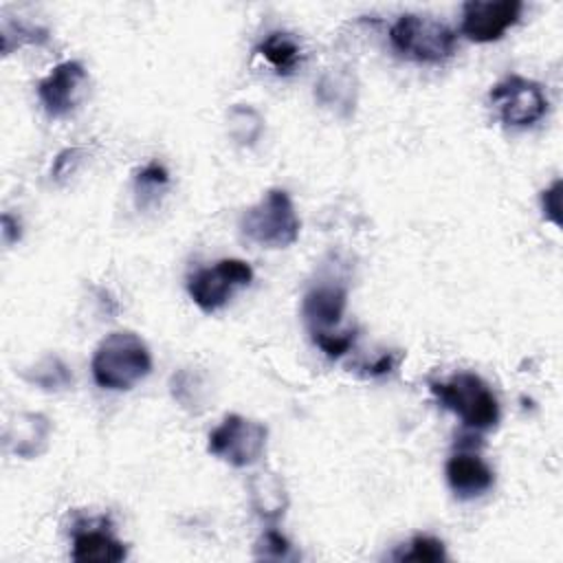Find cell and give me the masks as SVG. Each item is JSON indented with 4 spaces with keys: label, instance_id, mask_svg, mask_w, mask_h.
I'll list each match as a JSON object with an SVG mask.
<instances>
[{
    "label": "cell",
    "instance_id": "obj_1",
    "mask_svg": "<svg viewBox=\"0 0 563 563\" xmlns=\"http://www.w3.org/2000/svg\"><path fill=\"white\" fill-rule=\"evenodd\" d=\"M90 369L101 389L128 391L152 372V354L139 334L117 330L101 339L92 354Z\"/></svg>",
    "mask_w": 563,
    "mask_h": 563
},
{
    "label": "cell",
    "instance_id": "obj_2",
    "mask_svg": "<svg viewBox=\"0 0 563 563\" xmlns=\"http://www.w3.org/2000/svg\"><path fill=\"white\" fill-rule=\"evenodd\" d=\"M301 220L295 211L292 198L286 189H268L262 200L244 209L240 218V233L262 249H288L297 242Z\"/></svg>",
    "mask_w": 563,
    "mask_h": 563
},
{
    "label": "cell",
    "instance_id": "obj_3",
    "mask_svg": "<svg viewBox=\"0 0 563 563\" xmlns=\"http://www.w3.org/2000/svg\"><path fill=\"white\" fill-rule=\"evenodd\" d=\"M431 394L453 411L464 427L475 431L493 429L499 422V400L488 383L473 372H457L446 380H431Z\"/></svg>",
    "mask_w": 563,
    "mask_h": 563
},
{
    "label": "cell",
    "instance_id": "obj_4",
    "mask_svg": "<svg viewBox=\"0 0 563 563\" xmlns=\"http://www.w3.org/2000/svg\"><path fill=\"white\" fill-rule=\"evenodd\" d=\"M389 42L402 57L418 64H442L455 53V31L420 13L398 15L389 29Z\"/></svg>",
    "mask_w": 563,
    "mask_h": 563
},
{
    "label": "cell",
    "instance_id": "obj_5",
    "mask_svg": "<svg viewBox=\"0 0 563 563\" xmlns=\"http://www.w3.org/2000/svg\"><path fill=\"white\" fill-rule=\"evenodd\" d=\"M266 438H268V429L262 422L240 413H229L209 433L207 449L218 460L235 468H246L262 457L266 449Z\"/></svg>",
    "mask_w": 563,
    "mask_h": 563
},
{
    "label": "cell",
    "instance_id": "obj_6",
    "mask_svg": "<svg viewBox=\"0 0 563 563\" xmlns=\"http://www.w3.org/2000/svg\"><path fill=\"white\" fill-rule=\"evenodd\" d=\"M253 282V268L238 257L218 260L209 268H200L187 279V292L202 312L220 310L235 288H244Z\"/></svg>",
    "mask_w": 563,
    "mask_h": 563
},
{
    "label": "cell",
    "instance_id": "obj_7",
    "mask_svg": "<svg viewBox=\"0 0 563 563\" xmlns=\"http://www.w3.org/2000/svg\"><path fill=\"white\" fill-rule=\"evenodd\" d=\"M490 101L508 128H530L548 112V97L541 84L521 75H508L497 81L490 90Z\"/></svg>",
    "mask_w": 563,
    "mask_h": 563
},
{
    "label": "cell",
    "instance_id": "obj_8",
    "mask_svg": "<svg viewBox=\"0 0 563 563\" xmlns=\"http://www.w3.org/2000/svg\"><path fill=\"white\" fill-rule=\"evenodd\" d=\"M519 0H468L462 7L460 31L477 44L497 42L521 18Z\"/></svg>",
    "mask_w": 563,
    "mask_h": 563
},
{
    "label": "cell",
    "instance_id": "obj_9",
    "mask_svg": "<svg viewBox=\"0 0 563 563\" xmlns=\"http://www.w3.org/2000/svg\"><path fill=\"white\" fill-rule=\"evenodd\" d=\"M88 86V70L81 62L68 59L51 68V73L37 84V99L51 119L70 114Z\"/></svg>",
    "mask_w": 563,
    "mask_h": 563
},
{
    "label": "cell",
    "instance_id": "obj_10",
    "mask_svg": "<svg viewBox=\"0 0 563 563\" xmlns=\"http://www.w3.org/2000/svg\"><path fill=\"white\" fill-rule=\"evenodd\" d=\"M53 424L44 413L20 411L4 427V449L22 460L40 457L51 442Z\"/></svg>",
    "mask_w": 563,
    "mask_h": 563
},
{
    "label": "cell",
    "instance_id": "obj_11",
    "mask_svg": "<svg viewBox=\"0 0 563 563\" xmlns=\"http://www.w3.org/2000/svg\"><path fill=\"white\" fill-rule=\"evenodd\" d=\"M446 482L455 497L475 499L488 493L495 484L493 468L475 453H455L444 466Z\"/></svg>",
    "mask_w": 563,
    "mask_h": 563
},
{
    "label": "cell",
    "instance_id": "obj_12",
    "mask_svg": "<svg viewBox=\"0 0 563 563\" xmlns=\"http://www.w3.org/2000/svg\"><path fill=\"white\" fill-rule=\"evenodd\" d=\"M347 306V290L341 284H317L303 295L301 314L310 332H328L334 328Z\"/></svg>",
    "mask_w": 563,
    "mask_h": 563
},
{
    "label": "cell",
    "instance_id": "obj_13",
    "mask_svg": "<svg viewBox=\"0 0 563 563\" xmlns=\"http://www.w3.org/2000/svg\"><path fill=\"white\" fill-rule=\"evenodd\" d=\"M125 554V545L103 526H79L73 532L70 559L77 563H117Z\"/></svg>",
    "mask_w": 563,
    "mask_h": 563
},
{
    "label": "cell",
    "instance_id": "obj_14",
    "mask_svg": "<svg viewBox=\"0 0 563 563\" xmlns=\"http://www.w3.org/2000/svg\"><path fill=\"white\" fill-rule=\"evenodd\" d=\"M251 506L266 521H277L288 508V490L284 479L273 471H257L249 479Z\"/></svg>",
    "mask_w": 563,
    "mask_h": 563
},
{
    "label": "cell",
    "instance_id": "obj_15",
    "mask_svg": "<svg viewBox=\"0 0 563 563\" xmlns=\"http://www.w3.org/2000/svg\"><path fill=\"white\" fill-rule=\"evenodd\" d=\"M314 97L339 117H350L356 106V79L347 68H330L314 84Z\"/></svg>",
    "mask_w": 563,
    "mask_h": 563
},
{
    "label": "cell",
    "instance_id": "obj_16",
    "mask_svg": "<svg viewBox=\"0 0 563 563\" xmlns=\"http://www.w3.org/2000/svg\"><path fill=\"white\" fill-rule=\"evenodd\" d=\"M277 75H290L301 64V44L292 33L271 31L255 48Z\"/></svg>",
    "mask_w": 563,
    "mask_h": 563
},
{
    "label": "cell",
    "instance_id": "obj_17",
    "mask_svg": "<svg viewBox=\"0 0 563 563\" xmlns=\"http://www.w3.org/2000/svg\"><path fill=\"white\" fill-rule=\"evenodd\" d=\"M22 376L44 391H64L73 385V372L57 354H46L37 358L31 367L22 372Z\"/></svg>",
    "mask_w": 563,
    "mask_h": 563
},
{
    "label": "cell",
    "instance_id": "obj_18",
    "mask_svg": "<svg viewBox=\"0 0 563 563\" xmlns=\"http://www.w3.org/2000/svg\"><path fill=\"white\" fill-rule=\"evenodd\" d=\"M264 117L246 103H235L227 112V134L240 147H253L264 134Z\"/></svg>",
    "mask_w": 563,
    "mask_h": 563
},
{
    "label": "cell",
    "instance_id": "obj_19",
    "mask_svg": "<svg viewBox=\"0 0 563 563\" xmlns=\"http://www.w3.org/2000/svg\"><path fill=\"white\" fill-rule=\"evenodd\" d=\"M169 391H172L174 400L180 402V407H185L189 411H198L207 405L209 385L200 372L185 367V369H178L172 374Z\"/></svg>",
    "mask_w": 563,
    "mask_h": 563
},
{
    "label": "cell",
    "instance_id": "obj_20",
    "mask_svg": "<svg viewBox=\"0 0 563 563\" xmlns=\"http://www.w3.org/2000/svg\"><path fill=\"white\" fill-rule=\"evenodd\" d=\"M167 183H169V174L156 161H152L143 169H139V174L134 178V191H136V198H139V207H147L150 198L154 200L158 189H163Z\"/></svg>",
    "mask_w": 563,
    "mask_h": 563
},
{
    "label": "cell",
    "instance_id": "obj_21",
    "mask_svg": "<svg viewBox=\"0 0 563 563\" xmlns=\"http://www.w3.org/2000/svg\"><path fill=\"white\" fill-rule=\"evenodd\" d=\"M0 35H2V51H7L15 37V44L13 46H20V44H44L48 40V31L44 26H37V24H29V22H22V20H9L4 18L2 20V29H0Z\"/></svg>",
    "mask_w": 563,
    "mask_h": 563
},
{
    "label": "cell",
    "instance_id": "obj_22",
    "mask_svg": "<svg viewBox=\"0 0 563 563\" xmlns=\"http://www.w3.org/2000/svg\"><path fill=\"white\" fill-rule=\"evenodd\" d=\"M400 561H420V563H433V561H444L446 550L444 543L435 537L429 534H418L407 543V550L396 554Z\"/></svg>",
    "mask_w": 563,
    "mask_h": 563
},
{
    "label": "cell",
    "instance_id": "obj_23",
    "mask_svg": "<svg viewBox=\"0 0 563 563\" xmlns=\"http://www.w3.org/2000/svg\"><path fill=\"white\" fill-rule=\"evenodd\" d=\"M314 345L328 356V358H339L345 352H350V347L356 341V330H345V332H310Z\"/></svg>",
    "mask_w": 563,
    "mask_h": 563
},
{
    "label": "cell",
    "instance_id": "obj_24",
    "mask_svg": "<svg viewBox=\"0 0 563 563\" xmlns=\"http://www.w3.org/2000/svg\"><path fill=\"white\" fill-rule=\"evenodd\" d=\"M257 548L262 550L260 556H266V559H288V554H290L288 539L284 534H279L277 530H273V528L264 532Z\"/></svg>",
    "mask_w": 563,
    "mask_h": 563
},
{
    "label": "cell",
    "instance_id": "obj_25",
    "mask_svg": "<svg viewBox=\"0 0 563 563\" xmlns=\"http://www.w3.org/2000/svg\"><path fill=\"white\" fill-rule=\"evenodd\" d=\"M541 209L550 222H554L556 227L561 224V180L559 178L548 189L541 191Z\"/></svg>",
    "mask_w": 563,
    "mask_h": 563
},
{
    "label": "cell",
    "instance_id": "obj_26",
    "mask_svg": "<svg viewBox=\"0 0 563 563\" xmlns=\"http://www.w3.org/2000/svg\"><path fill=\"white\" fill-rule=\"evenodd\" d=\"M79 156H81V150H77V147H73V150H64V152L55 158V167H53L55 178L68 176V174L73 172V165L79 161Z\"/></svg>",
    "mask_w": 563,
    "mask_h": 563
},
{
    "label": "cell",
    "instance_id": "obj_27",
    "mask_svg": "<svg viewBox=\"0 0 563 563\" xmlns=\"http://www.w3.org/2000/svg\"><path fill=\"white\" fill-rule=\"evenodd\" d=\"M20 235H22V231H20V220L13 218L11 213H4V216H2V240H4V244L18 242Z\"/></svg>",
    "mask_w": 563,
    "mask_h": 563
},
{
    "label": "cell",
    "instance_id": "obj_28",
    "mask_svg": "<svg viewBox=\"0 0 563 563\" xmlns=\"http://www.w3.org/2000/svg\"><path fill=\"white\" fill-rule=\"evenodd\" d=\"M394 365H396V358H394L391 352H387V354L378 356L374 363H369L365 369H367V374H372V376H383V374L391 372Z\"/></svg>",
    "mask_w": 563,
    "mask_h": 563
}]
</instances>
